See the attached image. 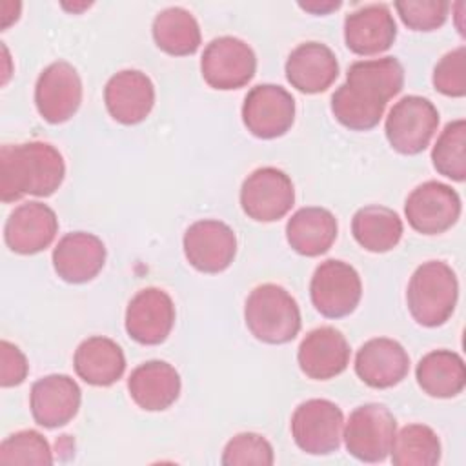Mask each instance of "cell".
Wrapping results in <instances>:
<instances>
[{
	"instance_id": "6da1fadb",
	"label": "cell",
	"mask_w": 466,
	"mask_h": 466,
	"mask_svg": "<svg viewBox=\"0 0 466 466\" xmlns=\"http://www.w3.org/2000/svg\"><path fill=\"white\" fill-rule=\"evenodd\" d=\"M404 86V67L395 56L359 60L348 67L346 82L331 95V113L348 129H373L388 100Z\"/></svg>"
},
{
	"instance_id": "7a4b0ae2",
	"label": "cell",
	"mask_w": 466,
	"mask_h": 466,
	"mask_svg": "<svg viewBox=\"0 0 466 466\" xmlns=\"http://www.w3.org/2000/svg\"><path fill=\"white\" fill-rule=\"evenodd\" d=\"M64 177V158L47 142L4 144L0 149V198L4 204L25 195L49 197L62 186Z\"/></svg>"
},
{
	"instance_id": "3957f363",
	"label": "cell",
	"mask_w": 466,
	"mask_h": 466,
	"mask_svg": "<svg viewBox=\"0 0 466 466\" xmlns=\"http://www.w3.org/2000/svg\"><path fill=\"white\" fill-rule=\"evenodd\" d=\"M459 297L455 271L442 260L420 264L406 289V304L413 320L426 328L442 326L453 313Z\"/></svg>"
},
{
	"instance_id": "277c9868",
	"label": "cell",
	"mask_w": 466,
	"mask_h": 466,
	"mask_svg": "<svg viewBox=\"0 0 466 466\" xmlns=\"http://www.w3.org/2000/svg\"><path fill=\"white\" fill-rule=\"evenodd\" d=\"M244 320L251 335L266 344H286L300 331L299 304L279 284H260L248 295Z\"/></svg>"
},
{
	"instance_id": "5b68a950",
	"label": "cell",
	"mask_w": 466,
	"mask_h": 466,
	"mask_svg": "<svg viewBox=\"0 0 466 466\" xmlns=\"http://www.w3.org/2000/svg\"><path fill=\"white\" fill-rule=\"evenodd\" d=\"M395 433L397 420L393 413L377 402L355 408L342 430L348 453L362 462L384 461L391 451Z\"/></svg>"
},
{
	"instance_id": "8992f818",
	"label": "cell",
	"mask_w": 466,
	"mask_h": 466,
	"mask_svg": "<svg viewBox=\"0 0 466 466\" xmlns=\"http://www.w3.org/2000/svg\"><path fill=\"white\" fill-rule=\"evenodd\" d=\"M439 126L437 107L424 96L408 95L388 113L384 131L390 146L400 155L424 151Z\"/></svg>"
},
{
	"instance_id": "52a82bcc",
	"label": "cell",
	"mask_w": 466,
	"mask_h": 466,
	"mask_svg": "<svg viewBox=\"0 0 466 466\" xmlns=\"http://www.w3.org/2000/svg\"><path fill=\"white\" fill-rule=\"evenodd\" d=\"M342 430V410L328 399L304 400L291 415V437L309 455H329L337 451Z\"/></svg>"
},
{
	"instance_id": "ba28073f",
	"label": "cell",
	"mask_w": 466,
	"mask_h": 466,
	"mask_svg": "<svg viewBox=\"0 0 466 466\" xmlns=\"http://www.w3.org/2000/svg\"><path fill=\"white\" fill-rule=\"evenodd\" d=\"M309 297L322 317L342 319L359 306L362 282L353 266L329 258L317 266L309 282Z\"/></svg>"
},
{
	"instance_id": "9c48e42d",
	"label": "cell",
	"mask_w": 466,
	"mask_h": 466,
	"mask_svg": "<svg viewBox=\"0 0 466 466\" xmlns=\"http://www.w3.org/2000/svg\"><path fill=\"white\" fill-rule=\"evenodd\" d=\"M200 71L206 84L213 89H240L255 76L257 56L244 40L237 36H218L206 46Z\"/></svg>"
},
{
	"instance_id": "30bf717a",
	"label": "cell",
	"mask_w": 466,
	"mask_h": 466,
	"mask_svg": "<svg viewBox=\"0 0 466 466\" xmlns=\"http://www.w3.org/2000/svg\"><path fill=\"white\" fill-rule=\"evenodd\" d=\"M242 122L257 138H279L295 122V98L280 86L258 84L244 98Z\"/></svg>"
},
{
	"instance_id": "8fae6325",
	"label": "cell",
	"mask_w": 466,
	"mask_h": 466,
	"mask_svg": "<svg viewBox=\"0 0 466 466\" xmlns=\"http://www.w3.org/2000/svg\"><path fill=\"white\" fill-rule=\"evenodd\" d=\"M295 202L291 178L277 167L264 166L255 169L242 182V211L257 222H275L282 218Z\"/></svg>"
},
{
	"instance_id": "7c38bea8",
	"label": "cell",
	"mask_w": 466,
	"mask_h": 466,
	"mask_svg": "<svg viewBox=\"0 0 466 466\" xmlns=\"http://www.w3.org/2000/svg\"><path fill=\"white\" fill-rule=\"evenodd\" d=\"M408 224L422 235L448 231L461 217V197L451 186L428 180L417 186L406 198Z\"/></svg>"
},
{
	"instance_id": "4fadbf2b",
	"label": "cell",
	"mask_w": 466,
	"mask_h": 466,
	"mask_svg": "<svg viewBox=\"0 0 466 466\" xmlns=\"http://www.w3.org/2000/svg\"><path fill=\"white\" fill-rule=\"evenodd\" d=\"M82 102V80L76 69L64 60L49 64L35 84V104L49 124L69 120Z\"/></svg>"
},
{
	"instance_id": "5bb4252c",
	"label": "cell",
	"mask_w": 466,
	"mask_h": 466,
	"mask_svg": "<svg viewBox=\"0 0 466 466\" xmlns=\"http://www.w3.org/2000/svg\"><path fill=\"white\" fill-rule=\"evenodd\" d=\"M187 262L202 273H220L229 268L237 253L235 231L220 220L193 222L182 238Z\"/></svg>"
},
{
	"instance_id": "9a60e30c",
	"label": "cell",
	"mask_w": 466,
	"mask_h": 466,
	"mask_svg": "<svg viewBox=\"0 0 466 466\" xmlns=\"http://www.w3.org/2000/svg\"><path fill=\"white\" fill-rule=\"evenodd\" d=\"M175 324V304L160 288L140 289L127 304L126 331L146 346H157L167 339Z\"/></svg>"
},
{
	"instance_id": "2e32d148",
	"label": "cell",
	"mask_w": 466,
	"mask_h": 466,
	"mask_svg": "<svg viewBox=\"0 0 466 466\" xmlns=\"http://www.w3.org/2000/svg\"><path fill=\"white\" fill-rule=\"evenodd\" d=\"M58 233L55 211L42 202H25L15 208L4 226V240L13 253L35 255L44 251Z\"/></svg>"
},
{
	"instance_id": "e0dca14e",
	"label": "cell",
	"mask_w": 466,
	"mask_h": 466,
	"mask_svg": "<svg viewBox=\"0 0 466 466\" xmlns=\"http://www.w3.org/2000/svg\"><path fill=\"white\" fill-rule=\"evenodd\" d=\"M82 393L78 384L64 373L38 379L31 386L29 408L35 422L44 428L66 426L78 413Z\"/></svg>"
},
{
	"instance_id": "ac0fdd59",
	"label": "cell",
	"mask_w": 466,
	"mask_h": 466,
	"mask_svg": "<svg viewBox=\"0 0 466 466\" xmlns=\"http://www.w3.org/2000/svg\"><path fill=\"white\" fill-rule=\"evenodd\" d=\"M107 113L124 126H133L151 113L155 104V86L151 78L138 69L115 73L104 87Z\"/></svg>"
},
{
	"instance_id": "d6986e66",
	"label": "cell",
	"mask_w": 466,
	"mask_h": 466,
	"mask_svg": "<svg viewBox=\"0 0 466 466\" xmlns=\"http://www.w3.org/2000/svg\"><path fill=\"white\" fill-rule=\"evenodd\" d=\"M300 371L313 380H328L340 375L350 364V344L346 337L331 328L311 329L297 351Z\"/></svg>"
},
{
	"instance_id": "ffe728a7",
	"label": "cell",
	"mask_w": 466,
	"mask_h": 466,
	"mask_svg": "<svg viewBox=\"0 0 466 466\" xmlns=\"http://www.w3.org/2000/svg\"><path fill=\"white\" fill-rule=\"evenodd\" d=\"M410 371V357L402 344L388 337L364 342L355 355V373L370 388L397 386Z\"/></svg>"
},
{
	"instance_id": "44dd1931",
	"label": "cell",
	"mask_w": 466,
	"mask_h": 466,
	"mask_svg": "<svg viewBox=\"0 0 466 466\" xmlns=\"http://www.w3.org/2000/svg\"><path fill=\"white\" fill-rule=\"evenodd\" d=\"M397 38V24L388 5L370 4L351 11L344 20V42L360 56L379 55Z\"/></svg>"
},
{
	"instance_id": "7402d4cb",
	"label": "cell",
	"mask_w": 466,
	"mask_h": 466,
	"mask_svg": "<svg viewBox=\"0 0 466 466\" xmlns=\"http://www.w3.org/2000/svg\"><path fill=\"white\" fill-rule=\"evenodd\" d=\"M104 242L86 231L64 235L53 249V268L56 275L69 284H84L93 280L104 268Z\"/></svg>"
},
{
	"instance_id": "603a6c76",
	"label": "cell",
	"mask_w": 466,
	"mask_h": 466,
	"mask_svg": "<svg viewBox=\"0 0 466 466\" xmlns=\"http://www.w3.org/2000/svg\"><path fill=\"white\" fill-rule=\"evenodd\" d=\"M339 76L335 53L320 42L297 46L286 60V78L300 93L315 95L326 91Z\"/></svg>"
},
{
	"instance_id": "cb8c5ba5",
	"label": "cell",
	"mask_w": 466,
	"mask_h": 466,
	"mask_svg": "<svg viewBox=\"0 0 466 466\" xmlns=\"http://www.w3.org/2000/svg\"><path fill=\"white\" fill-rule=\"evenodd\" d=\"M127 390L138 408L162 411L178 399L180 375L166 360H147L131 371Z\"/></svg>"
},
{
	"instance_id": "d4e9b609",
	"label": "cell",
	"mask_w": 466,
	"mask_h": 466,
	"mask_svg": "<svg viewBox=\"0 0 466 466\" xmlns=\"http://www.w3.org/2000/svg\"><path fill=\"white\" fill-rule=\"evenodd\" d=\"M76 375L91 386H111L126 370L122 348L107 337L95 335L78 344L73 355Z\"/></svg>"
},
{
	"instance_id": "484cf974",
	"label": "cell",
	"mask_w": 466,
	"mask_h": 466,
	"mask_svg": "<svg viewBox=\"0 0 466 466\" xmlns=\"http://www.w3.org/2000/svg\"><path fill=\"white\" fill-rule=\"evenodd\" d=\"M337 218L324 208H300L286 224V238L293 251L304 257L326 253L337 238Z\"/></svg>"
},
{
	"instance_id": "4316f807",
	"label": "cell",
	"mask_w": 466,
	"mask_h": 466,
	"mask_svg": "<svg viewBox=\"0 0 466 466\" xmlns=\"http://www.w3.org/2000/svg\"><path fill=\"white\" fill-rule=\"evenodd\" d=\"M415 377L426 395L451 399L466 386L464 360L451 350H433L419 360Z\"/></svg>"
},
{
	"instance_id": "83f0119b",
	"label": "cell",
	"mask_w": 466,
	"mask_h": 466,
	"mask_svg": "<svg viewBox=\"0 0 466 466\" xmlns=\"http://www.w3.org/2000/svg\"><path fill=\"white\" fill-rule=\"evenodd\" d=\"M400 217L379 204L360 208L351 218V233L359 246L371 253H386L393 249L402 238Z\"/></svg>"
},
{
	"instance_id": "f1b7e54d",
	"label": "cell",
	"mask_w": 466,
	"mask_h": 466,
	"mask_svg": "<svg viewBox=\"0 0 466 466\" xmlns=\"http://www.w3.org/2000/svg\"><path fill=\"white\" fill-rule=\"evenodd\" d=\"M153 40L167 55L187 56L200 46V27L197 18L184 7L162 9L151 25Z\"/></svg>"
},
{
	"instance_id": "f546056e",
	"label": "cell",
	"mask_w": 466,
	"mask_h": 466,
	"mask_svg": "<svg viewBox=\"0 0 466 466\" xmlns=\"http://www.w3.org/2000/svg\"><path fill=\"white\" fill-rule=\"evenodd\" d=\"M391 462L395 466H433L441 461V441L426 424H408L391 446Z\"/></svg>"
},
{
	"instance_id": "4dcf8cb0",
	"label": "cell",
	"mask_w": 466,
	"mask_h": 466,
	"mask_svg": "<svg viewBox=\"0 0 466 466\" xmlns=\"http://www.w3.org/2000/svg\"><path fill=\"white\" fill-rule=\"evenodd\" d=\"M466 122L462 118L446 124L442 133L439 135L433 149H431V162L433 167L455 180L462 182L466 178Z\"/></svg>"
},
{
	"instance_id": "1f68e13d",
	"label": "cell",
	"mask_w": 466,
	"mask_h": 466,
	"mask_svg": "<svg viewBox=\"0 0 466 466\" xmlns=\"http://www.w3.org/2000/svg\"><path fill=\"white\" fill-rule=\"evenodd\" d=\"M2 464H53L49 442L35 430H22L5 437L0 444Z\"/></svg>"
},
{
	"instance_id": "d6a6232c",
	"label": "cell",
	"mask_w": 466,
	"mask_h": 466,
	"mask_svg": "<svg viewBox=\"0 0 466 466\" xmlns=\"http://www.w3.org/2000/svg\"><path fill=\"white\" fill-rule=\"evenodd\" d=\"M273 461L271 444L253 431H244L229 439L220 459L224 466H271Z\"/></svg>"
},
{
	"instance_id": "836d02e7",
	"label": "cell",
	"mask_w": 466,
	"mask_h": 466,
	"mask_svg": "<svg viewBox=\"0 0 466 466\" xmlns=\"http://www.w3.org/2000/svg\"><path fill=\"white\" fill-rule=\"evenodd\" d=\"M395 9L404 22L413 31H435L439 29L450 11V2L442 0H399L395 2Z\"/></svg>"
},
{
	"instance_id": "e575fe53",
	"label": "cell",
	"mask_w": 466,
	"mask_h": 466,
	"mask_svg": "<svg viewBox=\"0 0 466 466\" xmlns=\"http://www.w3.org/2000/svg\"><path fill=\"white\" fill-rule=\"evenodd\" d=\"M433 87L453 98L466 95V47L459 46L457 49L446 53L433 69Z\"/></svg>"
},
{
	"instance_id": "d590c367",
	"label": "cell",
	"mask_w": 466,
	"mask_h": 466,
	"mask_svg": "<svg viewBox=\"0 0 466 466\" xmlns=\"http://www.w3.org/2000/svg\"><path fill=\"white\" fill-rule=\"evenodd\" d=\"M0 384L2 388H13L25 380L29 364L18 346L9 340L0 342Z\"/></svg>"
},
{
	"instance_id": "8d00e7d4",
	"label": "cell",
	"mask_w": 466,
	"mask_h": 466,
	"mask_svg": "<svg viewBox=\"0 0 466 466\" xmlns=\"http://www.w3.org/2000/svg\"><path fill=\"white\" fill-rule=\"evenodd\" d=\"M299 7L304 9V11H309L313 15H328L335 9H339L340 2H306V4L300 2Z\"/></svg>"
},
{
	"instance_id": "74e56055",
	"label": "cell",
	"mask_w": 466,
	"mask_h": 466,
	"mask_svg": "<svg viewBox=\"0 0 466 466\" xmlns=\"http://www.w3.org/2000/svg\"><path fill=\"white\" fill-rule=\"evenodd\" d=\"M89 5H91V4H86V2H84V4H80V5H75V4H73V5H69V4H62V7H64V9H69V11H73V13L82 11V9H87Z\"/></svg>"
}]
</instances>
